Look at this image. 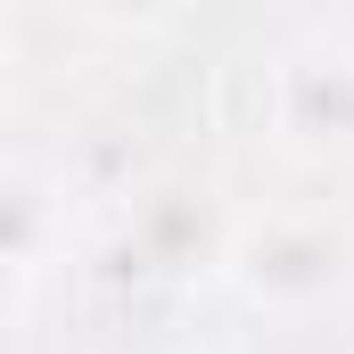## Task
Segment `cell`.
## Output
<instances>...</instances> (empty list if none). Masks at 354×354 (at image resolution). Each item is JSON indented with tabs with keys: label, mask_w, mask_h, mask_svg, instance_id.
Segmentation results:
<instances>
[{
	"label": "cell",
	"mask_w": 354,
	"mask_h": 354,
	"mask_svg": "<svg viewBox=\"0 0 354 354\" xmlns=\"http://www.w3.org/2000/svg\"><path fill=\"white\" fill-rule=\"evenodd\" d=\"M223 288L264 322H313L354 288V223L330 198H272L223 223Z\"/></svg>",
	"instance_id": "cell-1"
},
{
	"label": "cell",
	"mask_w": 354,
	"mask_h": 354,
	"mask_svg": "<svg viewBox=\"0 0 354 354\" xmlns=\"http://www.w3.org/2000/svg\"><path fill=\"white\" fill-rule=\"evenodd\" d=\"M256 107L288 157H338V165L354 157V58H338V50L313 41V50L272 58Z\"/></svg>",
	"instance_id": "cell-2"
},
{
	"label": "cell",
	"mask_w": 354,
	"mask_h": 354,
	"mask_svg": "<svg viewBox=\"0 0 354 354\" xmlns=\"http://www.w3.org/2000/svg\"><path fill=\"white\" fill-rule=\"evenodd\" d=\"M124 248L140 256V272H189V264H214L223 223L198 206V189L157 181V189L132 198V214H124Z\"/></svg>",
	"instance_id": "cell-3"
},
{
	"label": "cell",
	"mask_w": 354,
	"mask_h": 354,
	"mask_svg": "<svg viewBox=\"0 0 354 354\" xmlns=\"http://www.w3.org/2000/svg\"><path fill=\"white\" fill-rule=\"evenodd\" d=\"M41 239H50V198H41V181L0 174V256H8V264H33Z\"/></svg>",
	"instance_id": "cell-4"
},
{
	"label": "cell",
	"mask_w": 354,
	"mask_h": 354,
	"mask_svg": "<svg viewBox=\"0 0 354 354\" xmlns=\"http://www.w3.org/2000/svg\"><path fill=\"white\" fill-rule=\"evenodd\" d=\"M83 25H99V33H165V25H181L198 0H66Z\"/></svg>",
	"instance_id": "cell-5"
},
{
	"label": "cell",
	"mask_w": 354,
	"mask_h": 354,
	"mask_svg": "<svg viewBox=\"0 0 354 354\" xmlns=\"http://www.w3.org/2000/svg\"><path fill=\"white\" fill-rule=\"evenodd\" d=\"M322 50L354 58V0H322Z\"/></svg>",
	"instance_id": "cell-6"
},
{
	"label": "cell",
	"mask_w": 354,
	"mask_h": 354,
	"mask_svg": "<svg viewBox=\"0 0 354 354\" xmlns=\"http://www.w3.org/2000/svg\"><path fill=\"white\" fill-rule=\"evenodd\" d=\"M338 214L354 223V157H346V198H338Z\"/></svg>",
	"instance_id": "cell-7"
},
{
	"label": "cell",
	"mask_w": 354,
	"mask_h": 354,
	"mask_svg": "<svg viewBox=\"0 0 354 354\" xmlns=\"http://www.w3.org/2000/svg\"><path fill=\"white\" fill-rule=\"evenodd\" d=\"M0 99H8V50H0Z\"/></svg>",
	"instance_id": "cell-8"
},
{
	"label": "cell",
	"mask_w": 354,
	"mask_h": 354,
	"mask_svg": "<svg viewBox=\"0 0 354 354\" xmlns=\"http://www.w3.org/2000/svg\"><path fill=\"white\" fill-rule=\"evenodd\" d=\"M189 354H239V346H189Z\"/></svg>",
	"instance_id": "cell-9"
}]
</instances>
